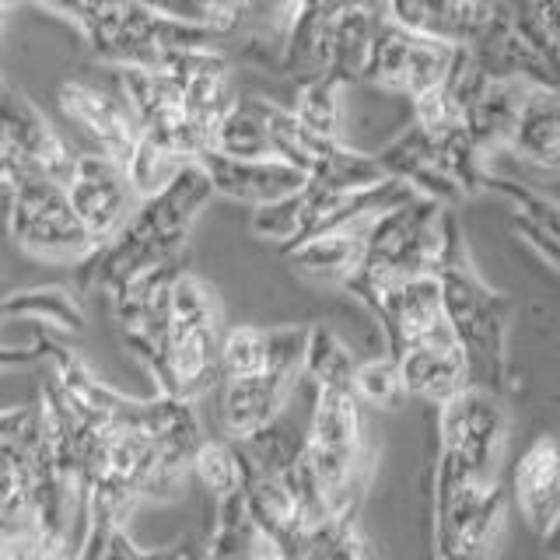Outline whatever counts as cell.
<instances>
[{
    "label": "cell",
    "mask_w": 560,
    "mask_h": 560,
    "mask_svg": "<svg viewBox=\"0 0 560 560\" xmlns=\"http://www.w3.org/2000/svg\"><path fill=\"white\" fill-rule=\"evenodd\" d=\"M438 280H442L445 319L469 368V385H483V389L501 393L508 298L490 291L477 277V270L469 267L459 221H455L448 207H445V249H442V262H438Z\"/></svg>",
    "instance_id": "1"
},
{
    "label": "cell",
    "mask_w": 560,
    "mask_h": 560,
    "mask_svg": "<svg viewBox=\"0 0 560 560\" xmlns=\"http://www.w3.org/2000/svg\"><path fill=\"white\" fill-rule=\"evenodd\" d=\"M218 347H221V305L200 277L189 270L175 277L168 302V329L162 347V368L154 382L162 396L200 399L218 378Z\"/></svg>",
    "instance_id": "2"
},
{
    "label": "cell",
    "mask_w": 560,
    "mask_h": 560,
    "mask_svg": "<svg viewBox=\"0 0 560 560\" xmlns=\"http://www.w3.org/2000/svg\"><path fill=\"white\" fill-rule=\"evenodd\" d=\"M504 518L501 483H487L438 455L434 477V557L487 560Z\"/></svg>",
    "instance_id": "3"
},
{
    "label": "cell",
    "mask_w": 560,
    "mask_h": 560,
    "mask_svg": "<svg viewBox=\"0 0 560 560\" xmlns=\"http://www.w3.org/2000/svg\"><path fill=\"white\" fill-rule=\"evenodd\" d=\"M4 228L18 249L52 262H78L95 249V242L88 238L67 203L63 183L49 175H22L14 183V203Z\"/></svg>",
    "instance_id": "4"
},
{
    "label": "cell",
    "mask_w": 560,
    "mask_h": 560,
    "mask_svg": "<svg viewBox=\"0 0 560 560\" xmlns=\"http://www.w3.org/2000/svg\"><path fill=\"white\" fill-rule=\"evenodd\" d=\"M442 455L463 472L498 483V469L508 445V413L494 389L466 385L442 402Z\"/></svg>",
    "instance_id": "5"
},
{
    "label": "cell",
    "mask_w": 560,
    "mask_h": 560,
    "mask_svg": "<svg viewBox=\"0 0 560 560\" xmlns=\"http://www.w3.org/2000/svg\"><path fill=\"white\" fill-rule=\"evenodd\" d=\"M63 189L70 210L78 214L81 228L95 245L113 242L122 232V224L130 221L133 207L140 203L122 165L102 151L78 154L74 172H70Z\"/></svg>",
    "instance_id": "6"
},
{
    "label": "cell",
    "mask_w": 560,
    "mask_h": 560,
    "mask_svg": "<svg viewBox=\"0 0 560 560\" xmlns=\"http://www.w3.org/2000/svg\"><path fill=\"white\" fill-rule=\"evenodd\" d=\"M0 151H4L14 172V183L22 175H49V179L67 186L78 158L57 133V127L25 95L11 92V88L0 98Z\"/></svg>",
    "instance_id": "7"
},
{
    "label": "cell",
    "mask_w": 560,
    "mask_h": 560,
    "mask_svg": "<svg viewBox=\"0 0 560 560\" xmlns=\"http://www.w3.org/2000/svg\"><path fill=\"white\" fill-rule=\"evenodd\" d=\"M372 315L382 323L385 340H389V358L402 347L413 343H445L455 340V332L445 319L442 305V280L438 273H417L396 284L378 298Z\"/></svg>",
    "instance_id": "8"
},
{
    "label": "cell",
    "mask_w": 560,
    "mask_h": 560,
    "mask_svg": "<svg viewBox=\"0 0 560 560\" xmlns=\"http://www.w3.org/2000/svg\"><path fill=\"white\" fill-rule=\"evenodd\" d=\"M60 109L70 122H78L92 137V144L102 154L127 165V158L140 140V122L119 92H105L92 81H67L60 88Z\"/></svg>",
    "instance_id": "9"
},
{
    "label": "cell",
    "mask_w": 560,
    "mask_h": 560,
    "mask_svg": "<svg viewBox=\"0 0 560 560\" xmlns=\"http://www.w3.org/2000/svg\"><path fill=\"white\" fill-rule=\"evenodd\" d=\"M200 165L210 186H214V197L249 203V207L284 200L291 192H302L308 186V175L302 168L280 162V158H253V162H245V158L207 151L200 158Z\"/></svg>",
    "instance_id": "10"
},
{
    "label": "cell",
    "mask_w": 560,
    "mask_h": 560,
    "mask_svg": "<svg viewBox=\"0 0 560 560\" xmlns=\"http://www.w3.org/2000/svg\"><path fill=\"white\" fill-rule=\"evenodd\" d=\"M302 372H288V368H270L256 378L245 382H221V420L232 442H245L259 428L280 417L284 402L294 389V378Z\"/></svg>",
    "instance_id": "11"
},
{
    "label": "cell",
    "mask_w": 560,
    "mask_h": 560,
    "mask_svg": "<svg viewBox=\"0 0 560 560\" xmlns=\"http://www.w3.org/2000/svg\"><path fill=\"white\" fill-rule=\"evenodd\" d=\"M396 368L402 393L428 399L434 407H442V402H448L455 393H463L469 385V368L455 340L402 347L396 354Z\"/></svg>",
    "instance_id": "12"
},
{
    "label": "cell",
    "mask_w": 560,
    "mask_h": 560,
    "mask_svg": "<svg viewBox=\"0 0 560 560\" xmlns=\"http://www.w3.org/2000/svg\"><path fill=\"white\" fill-rule=\"evenodd\" d=\"M508 151L525 165L560 175V88H525Z\"/></svg>",
    "instance_id": "13"
},
{
    "label": "cell",
    "mask_w": 560,
    "mask_h": 560,
    "mask_svg": "<svg viewBox=\"0 0 560 560\" xmlns=\"http://www.w3.org/2000/svg\"><path fill=\"white\" fill-rule=\"evenodd\" d=\"M512 494L518 512L533 529H547V522L560 508V442L553 434H542L522 452L512 472Z\"/></svg>",
    "instance_id": "14"
},
{
    "label": "cell",
    "mask_w": 560,
    "mask_h": 560,
    "mask_svg": "<svg viewBox=\"0 0 560 560\" xmlns=\"http://www.w3.org/2000/svg\"><path fill=\"white\" fill-rule=\"evenodd\" d=\"M119 70V95L133 109L140 133L162 137L186 116L183 81L172 78L162 67H116Z\"/></svg>",
    "instance_id": "15"
},
{
    "label": "cell",
    "mask_w": 560,
    "mask_h": 560,
    "mask_svg": "<svg viewBox=\"0 0 560 560\" xmlns=\"http://www.w3.org/2000/svg\"><path fill=\"white\" fill-rule=\"evenodd\" d=\"M382 0H354L332 18L326 74L337 84H361L368 46H372V35L382 25Z\"/></svg>",
    "instance_id": "16"
},
{
    "label": "cell",
    "mask_w": 560,
    "mask_h": 560,
    "mask_svg": "<svg viewBox=\"0 0 560 560\" xmlns=\"http://www.w3.org/2000/svg\"><path fill=\"white\" fill-rule=\"evenodd\" d=\"M525 88L529 84H522L515 78H490L483 84V92L477 95V102L463 113V127L480 154L508 148V137L515 130Z\"/></svg>",
    "instance_id": "17"
},
{
    "label": "cell",
    "mask_w": 560,
    "mask_h": 560,
    "mask_svg": "<svg viewBox=\"0 0 560 560\" xmlns=\"http://www.w3.org/2000/svg\"><path fill=\"white\" fill-rule=\"evenodd\" d=\"M382 14L385 22L420 35V39H438L448 46L469 39L459 0H382Z\"/></svg>",
    "instance_id": "18"
},
{
    "label": "cell",
    "mask_w": 560,
    "mask_h": 560,
    "mask_svg": "<svg viewBox=\"0 0 560 560\" xmlns=\"http://www.w3.org/2000/svg\"><path fill=\"white\" fill-rule=\"evenodd\" d=\"M364 253V235L354 232H329V235H315L298 242L294 249H288V262L305 277H319V280H343L358 270Z\"/></svg>",
    "instance_id": "19"
},
{
    "label": "cell",
    "mask_w": 560,
    "mask_h": 560,
    "mask_svg": "<svg viewBox=\"0 0 560 560\" xmlns=\"http://www.w3.org/2000/svg\"><path fill=\"white\" fill-rule=\"evenodd\" d=\"M0 319H39L67 332L84 329V308L74 291L60 284H39L0 294Z\"/></svg>",
    "instance_id": "20"
},
{
    "label": "cell",
    "mask_w": 560,
    "mask_h": 560,
    "mask_svg": "<svg viewBox=\"0 0 560 560\" xmlns=\"http://www.w3.org/2000/svg\"><path fill=\"white\" fill-rule=\"evenodd\" d=\"M382 179H389V175L382 172L375 154L354 151L347 144H332L308 172V186L323 189V192H358V189H368Z\"/></svg>",
    "instance_id": "21"
},
{
    "label": "cell",
    "mask_w": 560,
    "mask_h": 560,
    "mask_svg": "<svg viewBox=\"0 0 560 560\" xmlns=\"http://www.w3.org/2000/svg\"><path fill=\"white\" fill-rule=\"evenodd\" d=\"M410 46H413V35L396 28L393 22H385V18H382V25L372 35V46H368L361 81L372 84V88H382V92L402 95V78H407Z\"/></svg>",
    "instance_id": "22"
},
{
    "label": "cell",
    "mask_w": 560,
    "mask_h": 560,
    "mask_svg": "<svg viewBox=\"0 0 560 560\" xmlns=\"http://www.w3.org/2000/svg\"><path fill=\"white\" fill-rule=\"evenodd\" d=\"M354 368L358 361L329 326H312L305 343L302 375L315 382V389H354Z\"/></svg>",
    "instance_id": "23"
},
{
    "label": "cell",
    "mask_w": 560,
    "mask_h": 560,
    "mask_svg": "<svg viewBox=\"0 0 560 560\" xmlns=\"http://www.w3.org/2000/svg\"><path fill=\"white\" fill-rule=\"evenodd\" d=\"M343 84H337L329 74H315L298 81V95L291 113L298 116L305 130L319 133L326 140H340V116H343Z\"/></svg>",
    "instance_id": "24"
},
{
    "label": "cell",
    "mask_w": 560,
    "mask_h": 560,
    "mask_svg": "<svg viewBox=\"0 0 560 560\" xmlns=\"http://www.w3.org/2000/svg\"><path fill=\"white\" fill-rule=\"evenodd\" d=\"M214 151L228 158H245V162H253V158H273V140L245 98H238L235 109L218 122Z\"/></svg>",
    "instance_id": "25"
},
{
    "label": "cell",
    "mask_w": 560,
    "mask_h": 560,
    "mask_svg": "<svg viewBox=\"0 0 560 560\" xmlns=\"http://www.w3.org/2000/svg\"><path fill=\"white\" fill-rule=\"evenodd\" d=\"M192 477H197L218 501L242 494V459L238 448L228 442H200L189 459Z\"/></svg>",
    "instance_id": "26"
},
{
    "label": "cell",
    "mask_w": 560,
    "mask_h": 560,
    "mask_svg": "<svg viewBox=\"0 0 560 560\" xmlns=\"http://www.w3.org/2000/svg\"><path fill=\"white\" fill-rule=\"evenodd\" d=\"M183 165H186L183 158H175L168 148L154 144L151 137L140 133L137 148H133V154L127 158V165H122V172H127V179H130V186H133V192H137V200H144V197H151V192H158L162 186H168V179H172V175L179 172Z\"/></svg>",
    "instance_id": "27"
},
{
    "label": "cell",
    "mask_w": 560,
    "mask_h": 560,
    "mask_svg": "<svg viewBox=\"0 0 560 560\" xmlns=\"http://www.w3.org/2000/svg\"><path fill=\"white\" fill-rule=\"evenodd\" d=\"M452 49L448 43H438V39H420L413 35V46H410V60H407V78H402V95L407 98H420L442 88L448 78V63H452Z\"/></svg>",
    "instance_id": "28"
},
{
    "label": "cell",
    "mask_w": 560,
    "mask_h": 560,
    "mask_svg": "<svg viewBox=\"0 0 560 560\" xmlns=\"http://www.w3.org/2000/svg\"><path fill=\"white\" fill-rule=\"evenodd\" d=\"M483 189L501 192V197L512 203L518 214H525L529 221H536L539 228H547L550 235L560 238V203H553L550 197H542L539 189H533L529 183L522 179H504V175L487 172L483 175Z\"/></svg>",
    "instance_id": "29"
},
{
    "label": "cell",
    "mask_w": 560,
    "mask_h": 560,
    "mask_svg": "<svg viewBox=\"0 0 560 560\" xmlns=\"http://www.w3.org/2000/svg\"><path fill=\"white\" fill-rule=\"evenodd\" d=\"M354 396L364 407H375V410H389L396 402L407 396L402 393V382H399V368L396 358H372L354 368Z\"/></svg>",
    "instance_id": "30"
},
{
    "label": "cell",
    "mask_w": 560,
    "mask_h": 560,
    "mask_svg": "<svg viewBox=\"0 0 560 560\" xmlns=\"http://www.w3.org/2000/svg\"><path fill=\"white\" fill-rule=\"evenodd\" d=\"M302 214H305V189L291 192L284 200L253 207V232L259 238L277 242L280 249H288V245L298 238V232H302Z\"/></svg>",
    "instance_id": "31"
},
{
    "label": "cell",
    "mask_w": 560,
    "mask_h": 560,
    "mask_svg": "<svg viewBox=\"0 0 560 560\" xmlns=\"http://www.w3.org/2000/svg\"><path fill=\"white\" fill-rule=\"evenodd\" d=\"M375 162L382 165V172L389 175V179L407 183L420 165L431 162V137L413 122V127H407L399 137H393L382 151H375Z\"/></svg>",
    "instance_id": "32"
},
{
    "label": "cell",
    "mask_w": 560,
    "mask_h": 560,
    "mask_svg": "<svg viewBox=\"0 0 560 560\" xmlns=\"http://www.w3.org/2000/svg\"><path fill=\"white\" fill-rule=\"evenodd\" d=\"M512 224H515V235L522 242H529L533 249L550 262V267L560 270V238L557 235H550L547 228H539L536 221H529L525 214H518V210H512Z\"/></svg>",
    "instance_id": "33"
},
{
    "label": "cell",
    "mask_w": 560,
    "mask_h": 560,
    "mask_svg": "<svg viewBox=\"0 0 560 560\" xmlns=\"http://www.w3.org/2000/svg\"><path fill=\"white\" fill-rule=\"evenodd\" d=\"M11 4H39V8H49V11H57V14H63V18H70L74 25H81L84 22V14L92 11V4L88 0H0V8H11Z\"/></svg>",
    "instance_id": "34"
},
{
    "label": "cell",
    "mask_w": 560,
    "mask_h": 560,
    "mask_svg": "<svg viewBox=\"0 0 560 560\" xmlns=\"http://www.w3.org/2000/svg\"><path fill=\"white\" fill-rule=\"evenodd\" d=\"M501 0H459V8H463V18H466V35L472 39L487 22H490V14L498 11ZM466 39V43H469Z\"/></svg>",
    "instance_id": "35"
},
{
    "label": "cell",
    "mask_w": 560,
    "mask_h": 560,
    "mask_svg": "<svg viewBox=\"0 0 560 560\" xmlns=\"http://www.w3.org/2000/svg\"><path fill=\"white\" fill-rule=\"evenodd\" d=\"M11 203H14V172L8 165L4 151H0V224H8Z\"/></svg>",
    "instance_id": "36"
},
{
    "label": "cell",
    "mask_w": 560,
    "mask_h": 560,
    "mask_svg": "<svg viewBox=\"0 0 560 560\" xmlns=\"http://www.w3.org/2000/svg\"><path fill=\"white\" fill-rule=\"evenodd\" d=\"M542 550H547L553 560H560V508L553 512V518L547 522V529H542Z\"/></svg>",
    "instance_id": "37"
},
{
    "label": "cell",
    "mask_w": 560,
    "mask_h": 560,
    "mask_svg": "<svg viewBox=\"0 0 560 560\" xmlns=\"http://www.w3.org/2000/svg\"><path fill=\"white\" fill-rule=\"evenodd\" d=\"M88 4H116V0H88Z\"/></svg>",
    "instance_id": "38"
},
{
    "label": "cell",
    "mask_w": 560,
    "mask_h": 560,
    "mask_svg": "<svg viewBox=\"0 0 560 560\" xmlns=\"http://www.w3.org/2000/svg\"><path fill=\"white\" fill-rule=\"evenodd\" d=\"M4 92H8V84H4V78H0V98H4Z\"/></svg>",
    "instance_id": "39"
},
{
    "label": "cell",
    "mask_w": 560,
    "mask_h": 560,
    "mask_svg": "<svg viewBox=\"0 0 560 560\" xmlns=\"http://www.w3.org/2000/svg\"><path fill=\"white\" fill-rule=\"evenodd\" d=\"M0 18H4V8H0Z\"/></svg>",
    "instance_id": "40"
}]
</instances>
